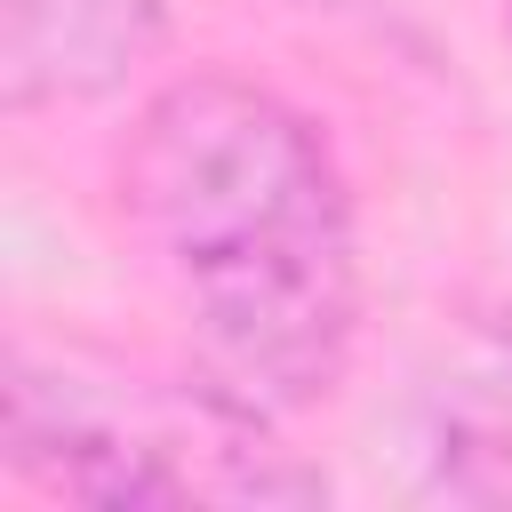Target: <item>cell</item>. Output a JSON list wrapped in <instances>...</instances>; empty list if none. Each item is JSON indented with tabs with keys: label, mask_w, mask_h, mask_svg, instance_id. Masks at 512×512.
I'll use <instances>...</instances> for the list:
<instances>
[{
	"label": "cell",
	"mask_w": 512,
	"mask_h": 512,
	"mask_svg": "<svg viewBox=\"0 0 512 512\" xmlns=\"http://www.w3.org/2000/svg\"><path fill=\"white\" fill-rule=\"evenodd\" d=\"M112 184L216 392L256 416H304L344 384L360 232L312 112L248 72H176L144 96Z\"/></svg>",
	"instance_id": "1"
},
{
	"label": "cell",
	"mask_w": 512,
	"mask_h": 512,
	"mask_svg": "<svg viewBox=\"0 0 512 512\" xmlns=\"http://www.w3.org/2000/svg\"><path fill=\"white\" fill-rule=\"evenodd\" d=\"M168 48L160 0H0V104L56 112L120 96Z\"/></svg>",
	"instance_id": "3"
},
{
	"label": "cell",
	"mask_w": 512,
	"mask_h": 512,
	"mask_svg": "<svg viewBox=\"0 0 512 512\" xmlns=\"http://www.w3.org/2000/svg\"><path fill=\"white\" fill-rule=\"evenodd\" d=\"M480 384H488V400H480V408H488V416H504V408H512V336H496V344H488Z\"/></svg>",
	"instance_id": "4"
},
{
	"label": "cell",
	"mask_w": 512,
	"mask_h": 512,
	"mask_svg": "<svg viewBox=\"0 0 512 512\" xmlns=\"http://www.w3.org/2000/svg\"><path fill=\"white\" fill-rule=\"evenodd\" d=\"M0 448L8 472L64 504H112V512H288L320 504L328 472L304 464L280 440V416L240 408L200 368L184 384L112 368L88 352H8L0 384Z\"/></svg>",
	"instance_id": "2"
}]
</instances>
